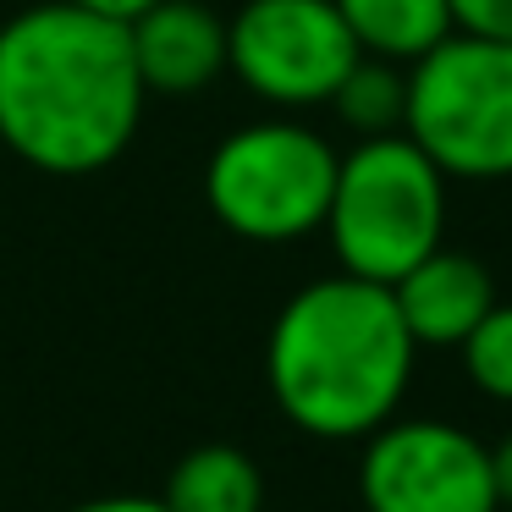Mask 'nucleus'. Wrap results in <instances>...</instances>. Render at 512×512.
I'll list each match as a JSON object with an SVG mask.
<instances>
[{"label":"nucleus","mask_w":512,"mask_h":512,"mask_svg":"<svg viewBox=\"0 0 512 512\" xmlns=\"http://www.w3.org/2000/svg\"><path fill=\"white\" fill-rule=\"evenodd\" d=\"M144 100L127 23L72 0H39L0 23V144L45 177L122 160Z\"/></svg>","instance_id":"f257e3e1"},{"label":"nucleus","mask_w":512,"mask_h":512,"mask_svg":"<svg viewBox=\"0 0 512 512\" xmlns=\"http://www.w3.org/2000/svg\"><path fill=\"white\" fill-rule=\"evenodd\" d=\"M413 358L419 347L391 303V287L347 270L298 287L265 336L270 397L320 441H364L397 419Z\"/></svg>","instance_id":"f03ea898"},{"label":"nucleus","mask_w":512,"mask_h":512,"mask_svg":"<svg viewBox=\"0 0 512 512\" xmlns=\"http://www.w3.org/2000/svg\"><path fill=\"white\" fill-rule=\"evenodd\" d=\"M325 237L347 276L391 281L441 248L446 232V177L408 133L353 138L336 160V188L325 210Z\"/></svg>","instance_id":"7ed1b4c3"},{"label":"nucleus","mask_w":512,"mask_h":512,"mask_svg":"<svg viewBox=\"0 0 512 512\" xmlns=\"http://www.w3.org/2000/svg\"><path fill=\"white\" fill-rule=\"evenodd\" d=\"M336 149L325 133L265 116L226 133L204 160V204L232 237L248 243H298L320 232L336 188Z\"/></svg>","instance_id":"20e7f679"},{"label":"nucleus","mask_w":512,"mask_h":512,"mask_svg":"<svg viewBox=\"0 0 512 512\" xmlns=\"http://www.w3.org/2000/svg\"><path fill=\"white\" fill-rule=\"evenodd\" d=\"M402 133L441 166V177H512V45L485 34H446L408 67Z\"/></svg>","instance_id":"39448f33"},{"label":"nucleus","mask_w":512,"mask_h":512,"mask_svg":"<svg viewBox=\"0 0 512 512\" xmlns=\"http://www.w3.org/2000/svg\"><path fill=\"white\" fill-rule=\"evenodd\" d=\"M353 61L336 0H243L226 17V72L276 111L325 105Z\"/></svg>","instance_id":"423d86ee"},{"label":"nucleus","mask_w":512,"mask_h":512,"mask_svg":"<svg viewBox=\"0 0 512 512\" xmlns=\"http://www.w3.org/2000/svg\"><path fill=\"white\" fill-rule=\"evenodd\" d=\"M364 512H501L490 446L446 419H386L358 457Z\"/></svg>","instance_id":"0eeeda50"},{"label":"nucleus","mask_w":512,"mask_h":512,"mask_svg":"<svg viewBox=\"0 0 512 512\" xmlns=\"http://www.w3.org/2000/svg\"><path fill=\"white\" fill-rule=\"evenodd\" d=\"M133 61L149 94L188 100L226 72V17L204 0H155L127 23Z\"/></svg>","instance_id":"6e6552de"},{"label":"nucleus","mask_w":512,"mask_h":512,"mask_svg":"<svg viewBox=\"0 0 512 512\" xmlns=\"http://www.w3.org/2000/svg\"><path fill=\"white\" fill-rule=\"evenodd\" d=\"M391 303H397L402 325H408L413 347H457L496 303V281L474 254L457 248H435L413 270L391 281Z\"/></svg>","instance_id":"1a4fd4ad"},{"label":"nucleus","mask_w":512,"mask_h":512,"mask_svg":"<svg viewBox=\"0 0 512 512\" xmlns=\"http://www.w3.org/2000/svg\"><path fill=\"white\" fill-rule=\"evenodd\" d=\"M160 501L171 512H265V474L243 446L204 441L171 463Z\"/></svg>","instance_id":"9d476101"},{"label":"nucleus","mask_w":512,"mask_h":512,"mask_svg":"<svg viewBox=\"0 0 512 512\" xmlns=\"http://www.w3.org/2000/svg\"><path fill=\"white\" fill-rule=\"evenodd\" d=\"M336 12L353 34L358 56H380L397 67H413L446 34H457L452 0H336Z\"/></svg>","instance_id":"9b49d317"},{"label":"nucleus","mask_w":512,"mask_h":512,"mask_svg":"<svg viewBox=\"0 0 512 512\" xmlns=\"http://www.w3.org/2000/svg\"><path fill=\"white\" fill-rule=\"evenodd\" d=\"M325 105L353 138L402 133V122H408V67L380 61V56H358Z\"/></svg>","instance_id":"f8f14e48"},{"label":"nucleus","mask_w":512,"mask_h":512,"mask_svg":"<svg viewBox=\"0 0 512 512\" xmlns=\"http://www.w3.org/2000/svg\"><path fill=\"white\" fill-rule=\"evenodd\" d=\"M457 358L485 397L512 402V303H490L485 320L457 342Z\"/></svg>","instance_id":"ddd939ff"},{"label":"nucleus","mask_w":512,"mask_h":512,"mask_svg":"<svg viewBox=\"0 0 512 512\" xmlns=\"http://www.w3.org/2000/svg\"><path fill=\"white\" fill-rule=\"evenodd\" d=\"M452 12L463 34H485L512 45V0H452Z\"/></svg>","instance_id":"4468645a"},{"label":"nucleus","mask_w":512,"mask_h":512,"mask_svg":"<svg viewBox=\"0 0 512 512\" xmlns=\"http://www.w3.org/2000/svg\"><path fill=\"white\" fill-rule=\"evenodd\" d=\"M67 512H171L160 496H94V501H78Z\"/></svg>","instance_id":"2eb2a0df"},{"label":"nucleus","mask_w":512,"mask_h":512,"mask_svg":"<svg viewBox=\"0 0 512 512\" xmlns=\"http://www.w3.org/2000/svg\"><path fill=\"white\" fill-rule=\"evenodd\" d=\"M490 479H496V501L512 507V430L490 446Z\"/></svg>","instance_id":"dca6fc26"},{"label":"nucleus","mask_w":512,"mask_h":512,"mask_svg":"<svg viewBox=\"0 0 512 512\" xmlns=\"http://www.w3.org/2000/svg\"><path fill=\"white\" fill-rule=\"evenodd\" d=\"M72 6H83V12H100L111 17V23H133L144 6H155V0H72Z\"/></svg>","instance_id":"f3484780"}]
</instances>
